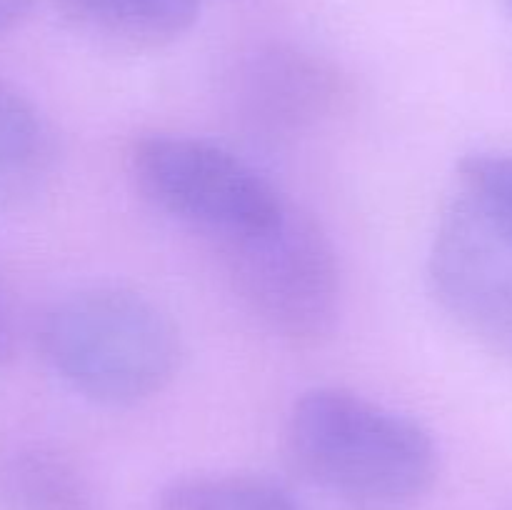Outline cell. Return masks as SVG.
I'll return each instance as SVG.
<instances>
[{"label":"cell","mask_w":512,"mask_h":510,"mask_svg":"<svg viewBox=\"0 0 512 510\" xmlns=\"http://www.w3.org/2000/svg\"><path fill=\"white\" fill-rule=\"evenodd\" d=\"M33 0H0V33H8L25 20Z\"/></svg>","instance_id":"13"},{"label":"cell","mask_w":512,"mask_h":510,"mask_svg":"<svg viewBox=\"0 0 512 510\" xmlns=\"http://www.w3.org/2000/svg\"><path fill=\"white\" fill-rule=\"evenodd\" d=\"M238 98L250 123L268 133H295L318 123L340 98L330 65L300 50H265L240 75Z\"/></svg>","instance_id":"6"},{"label":"cell","mask_w":512,"mask_h":510,"mask_svg":"<svg viewBox=\"0 0 512 510\" xmlns=\"http://www.w3.org/2000/svg\"><path fill=\"white\" fill-rule=\"evenodd\" d=\"M288 448L315 485L368 510L408 508L438 475V448L423 425L345 388H313L295 400Z\"/></svg>","instance_id":"1"},{"label":"cell","mask_w":512,"mask_h":510,"mask_svg":"<svg viewBox=\"0 0 512 510\" xmlns=\"http://www.w3.org/2000/svg\"><path fill=\"white\" fill-rule=\"evenodd\" d=\"M440 308L498 358L512 363V228L468 193L440 218L428 258Z\"/></svg>","instance_id":"5"},{"label":"cell","mask_w":512,"mask_h":510,"mask_svg":"<svg viewBox=\"0 0 512 510\" xmlns=\"http://www.w3.org/2000/svg\"><path fill=\"white\" fill-rule=\"evenodd\" d=\"M463 193L512 228V153H473L460 160Z\"/></svg>","instance_id":"11"},{"label":"cell","mask_w":512,"mask_h":510,"mask_svg":"<svg viewBox=\"0 0 512 510\" xmlns=\"http://www.w3.org/2000/svg\"><path fill=\"white\" fill-rule=\"evenodd\" d=\"M130 175L145 200L218 240L283 213L288 200L225 145L180 133H150L130 150Z\"/></svg>","instance_id":"4"},{"label":"cell","mask_w":512,"mask_h":510,"mask_svg":"<svg viewBox=\"0 0 512 510\" xmlns=\"http://www.w3.org/2000/svg\"><path fill=\"white\" fill-rule=\"evenodd\" d=\"M0 510H95L73 460L33 440L0 443Z\"/></svg>","instance_id":"8"},{"label":"cell","mask_w":512,"mask_h":510,"mask_svg":"<svg viewBox=\"0 0 512 510\" xmlns=\"http://www.w3.org/2000/svg\"><path fill=\"white\" fill-rule=\"evenodd\" d=\"M245 308L290 343H318L340 315V265L323 225L285 205L260 228L220 240Z\"/></svg>","instance_id":"3"},{"label":"cell","mask_w":512,"mask_h":510,"mask_svg":"<svg viewBox=\"0 0 512 510\" xmlns=\"http://www.w3.org/2000/svg\"><path fill=\"white\" fill-rule=\"evenodd\" d=\"M38 343L68 388L110 408L163 393L183 358L180 330L168 310L118 285L58 300L40 320Z\"/></svg>","instance_id":"2"},{"label":"cell","mask_w":512,"mask_h":510,"mask_svg":"<svg viewBox=\"0 0 512 510\" xmlns=\"http://www.w3.org/2000/svg\"><path fill=\"white\" fill-rule=\"evenodd\" d=\"M58 143L38 105L0 78V210L18 208L53 175Z\"/></svg>","instance_id":"7"},{"label":"cell","mask_w":512,"mask_h":510,"mask_svg":"<svg viewBox=\"0 0 512 510\" xmlns=\"http://www.w3.org/2000/svg\"><path fill=\"white\" fill-rule=\"evenodd\" d=\"M155 505L158 510H303L280 483L245 473L175 478L160 490Z\"/></svg>","instance_id":"10"},{"label":"cell","mask_w":512,"mask_h":510,"mask_svg":"<svg viewBox=\"0 0 512 510\" xmlns=\"http://www.w3.org/2000/svg\"><path fill=\"white\" fill-rule=\"evenodd\" d=\"M75 28L128 48H160L183 38L200 0H50Z\"/></svg>","instance_id":"9"},{"label":"cell","mask_w":512,"mask_h":510,"mask_svg":"<svg viewBox=\"0 0 512 510\" xmlns=\"http://www.w3.org/2000/svg\"><path fill=\"white\" fill-rule=\"evenodd\" d=\"M13 350H15V323H13V315H10L8 300H5L3 290H0V365H3L5 360L13 358Z\"/></svg>","instance_id":"12"}]
</instances>
